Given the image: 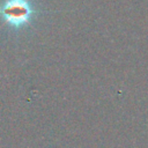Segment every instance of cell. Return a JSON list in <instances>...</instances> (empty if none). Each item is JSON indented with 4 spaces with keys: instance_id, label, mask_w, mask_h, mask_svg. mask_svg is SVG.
Masks as SVG:
<instances>
[{
    "instance_id": "cell-1",
    "label": "cell",
    "mask_w": 148,
    "mask_h": 148,
    "mask_svg": "<svg viewBox=\"0 0 148 148\" xmlns=\"http://www.w3.org/2000/svg\"><path fill=\"white\" fill-rule=\"evenodd\" d=\"M35 10L29 0H5L1 6L3 20L13 28H21L30 22Z\"/></svg>"
}]
</instances>
